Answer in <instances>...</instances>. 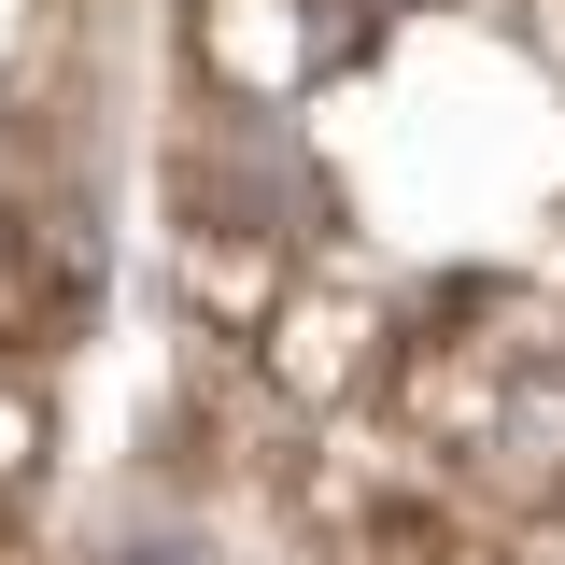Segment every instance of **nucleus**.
I'll use <instances>...</instances> for the list:
<instances>
[{
    "label": "nucleus",
    "instance_id": "3",
    "mask_svg": "<svg viewBox=\"0 0 565 565\" xmlns=\"http://www.w3.org/2000/svg\"><path fill=\"white\" fill-rule=\"evenodd\" d=\"M255 340H269V367L297 382V396H326V382H353V340H367V326H353L340 297H297V282H282V311L255 326Z\"/></svg>",
    "mask_w": 565,
    "mask_h": 565
},
{
    "label": "nucleus",
    "instance_id": "2",
    "mask_svg": "<svg viewBox=\"0 0 565 565\" xmlns=\"http://www.w3.org/2000/svg\"><path fill=\"white\" fill-rule=\"evenodd\" d=\"M184 297H199V326H269L282 311V255L269 241H226V226H184Z\"/></svg>",
    "mask_w": 565,
    "mask_h": 565
},
{
    "label": "nucleus",
    "instance_id": "1",
    "mask_svg": "<svg viewBox=\"0 0 565 565\" xmlns=\"http://www.w3.org/2000/svg\"><path fill=\"white\" fill-rule=\"evenodd\" d=\"M85 311H99V241L57 199H0V340L14 353H71Z\"/></svg>",
    "mask_w": 565,
    "mask_h": 565
}]
</instances>
